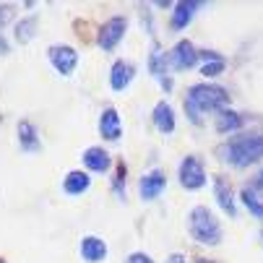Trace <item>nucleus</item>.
<instances>
[{
    "label": "nucleus",
    "instance_id": "1",
    "mask_svg": "<svg viewBox=\"0 0 263 263\" xmlns=\"http://www.w3.org/2000/svg\"><path fill=\"white\" fill-rule=\"evenodd\" d=\"M230 104V94L224 86L216 84H196L187 89V99H185V112L191 123L201 125V115L203 112H224V107Z\"/></svg>",
    "mask_w": 263,
    "mask_h": 263
},
{
    "label": "nucleus",
    "instance_id": "20",
    "mask_svg": "<svg viewBox=\"0 0 263 263\" xmlns=\"http://www.w3.org/2000/svg\"><path fill=\"white\" fill-rule=\"evenodd\" d=\"M34 29H36V18H34V16L18 21V24H16V36H18V42H29L31 36H34Z\"/></svg>",
    "mask_w": 263,
    "mask_h": 263
},
{
    "label": "nucleus",
    "instance_id": "15",
    "mask_svg": "<svg viewBox=\"0 0 263 263\" xmlns=\"http://www.w3.org/2000/svg\"><path fill=\"white\" fill-rule=\"evenodd\" d=\"M154 125L162 130V133H172L175 130V112L167 102H159L154 107Z\"/></svg>",
    "mask_w": 263,
    "mask_h": 263
},
{
    "label": "nucleus",
    "instance_id": "8",
    "mask_svg": "<svg viewBox=\"0 0 263 263\" xmlns=\"http://www.w3.org/2000/svg\"><path fill=\"white\" fill-rule=\"evenodd\" d=\"M164 187H167V177H164V172H162V170H152L148 175H143V177H141L138 193H141V198H143V201H154V198H159V196H162Z\"/></svg>",
    "mask_w": 263,
    "mask_h": 263
},
{
    "label": "nucleus",
    "instance_id": "2",
    "mask_svg": "<svg viewBox=\"0 0 263 263\" xmlns=\"http://www.w3.org/2000/svg\"><path fill=\"white\" fill-rule=\"evenodd\" d=\"M219 157L235 167H248L263 157V136H240L219 148Z\"/></svg>",
    "mask_w": 263,
    "mask_h": 263
},
{
    "label": "nucleus",
    "instance_id": "27",
    "mask_svg": "<svg viewBox=\"0 0 263 263\" xmlns=\"http://www.w3.org/2000/svg\"><path fill=\"white\" fill-rule=\"evenodd\" d=\"M0 263H3V260H0Z\"/></svg>",
    "mask_w": 263,
    "mask_h": 263
},
{
    "label": "nucleus",
    "instance_id": "19",
    "mask_svg": "<svg viewBox=\"0 0 263 263\" xmlns=\"http://www.w3.org/2000/svg\"><path fill=\"white\" fill-rule=\"evenodd\" d=\"M240 198H242L245 209H248V211H250L255 219H263V203H260V198L255 196V191H253V187H242Z\"/></svg>",
    "mask_w": 263,
    "mask_h": 263
},
{
    "label": "nucleus",
    "instance_id": "26",
    "mask_svg": "<svg viewBox=\"0 0 263 263\" xmlns=\"http://www.w3.org/2000/svg\"><path fill=\"white\" fill-rule=\"evenodd\" d=\"M258 180H260V185H263V170H260V177H258Z\"/></svg>",
    "mask_w": 263,
    "mask_h": 263
},
{
    "label": "nucleus",
    "instance_id": "14",
    "mask_svg": "<svg viewBox=\"0 0 263 263\" xmlns=\"http://www.w3.org/2000/svg\"><path fill=\"white\" fill-rule=\"evenodd\" d=\"M201 8V3H177L175 8H172V29H185L187 24L193 21V16H196V11Z\"/></svg>",
    "mask_w": 263,
    "mask_h": 263
},
{
    "label": "nucleus",
    "instance_id": "25",
    "mask_svg": "<svg viewBox=\"0 0 263 263\" xmlns=\"http://www.w3.org/2000/svg\"><path fill=\"white\" fill-rule=\"evenodd\" d=\"M6 18V13H3V8H0V21H3Z\"/></svg>",
    "mask_w": 263,
    "mask_h": 263
},
{
    "label": "nucleus",
    "instance_id": "13",
    "mask_svg": "<svg viewBox=\"0 0 263 263\" xmlns=\"http://www.w3.org/2000/svg\"><path fill=\"white\" fill-rule=\"evenodd\" d=\"M84 164L91 172H107L109 170V154L104 152L102 146H91L84 152Z\"/></svg>",
    "mask_w": 263,
    "mask_h": 263
},
{
    "label": "nucleus",
    "instance_id": "12",
    "mask_svg": "<svg viewBox=\"0 0 263 263\" xmlns=\"http://www.w3.org/2000/svg\"><path fill=\"white\" fill-rule=\"evenodd\" d=\"M130 81H133V65L125 60H118L109 70V86L115 91H123L125 86H130Z\"/></svg>",
    "mask_w": 263,
    "mask_h": 263
},
{
    "label": "nucleus",
    "instance_id": "6",
    "mask_svg": "<svg viewBox=\"0 0 263 263\" xmlns=\"http://www.w3.org/2000/svg\"><path fill=\"white\" fill-rule=\"evenodd\" d=\"M125 31H128V18H123V16H115V18L104 21V26L99 29V47L107 50V52L115 50L120 45V40L125 36Z\"/></svg>",
    "mask_w": 263,
    "mask_h": 263
},
{
    "label": "nucleus",
    "instance_id": "18",
    "mask_svg": "<svg viewBox=\"0 0 263 263\" xmlns=\"http://www.w3.org/2000/svg\"><path fill=\"white\" fill-rule=\"evenodd\" d=\"M214 196L219 201V206L227 211L230 216H235V201H232V191L227 185H224V180H214Z\"/></svg>",
    "mask_w": 263,
    "mask_h": 263
},
{
    "label": "nucleus",
    "instance_id": "22",
    "mask_svg": "<svg viewBox=\"0 0 263 263\" xmlns=\"http://www.w3.org/2000/svg\"><path fill=\"white\" fill-rule=\"evenodd\" d=\"M125 263H154V260H152V255H146V253H130L125 258Z\"/></svg>",
    "mask_w": 263,
    "mask_h": 263
},
{
    "label": "nucleus",
    "instance_id": "11",
    "mask_svg": "<svg viewBox=\"0 0 263 263\" xmlns=\"http://www.w3.org/2000/svg\"><path fill=\"white\" fill-rule=\"evenodd\" d=\"M91 187V177L84 172V170H73V172H68L65 175V180H63V191L68 193V196H81V193H86Z\"/></svg>",
    "mask_w": 263,
    "mask_h": 263
},
{
    "label": "nucleus",
    "instance_id": "7",
    "mask_svg": "<svg viewBox=\"0 0 263 263\" xmlns=\"http://www.w3.org/2000/svg\"><path fill=\"white\" fill-rule=\"evenodd\" d=\"M167 63H170L175 70H191V68L198 63V52H196V47L187 42V40H182V42H177V45L167 52Z\"/></svg>",
    "mask_w": 263,
    "mask_h": 263
},
{
    "label": "nucleus",
    "instance_id": "16",
    "mask_svg": "<svg viewBox=\"0 0 263 263\" xmlns=\"http://www.w3.org/2000/svg\"><path fill=\"white\" fill-rule=\"evenodd\" d=\"M240 128H242V118L237 115V112L224 109V112H219V115H216V130L219 133H235Z\"/></svg>",
    "mask_w": 263,
    "mask_h": 263
},
{
    "label": "nucleus",
    "instance_id": "9",
    "mask_svg": "<svg viewBox=\"0 0 263 263\" xmlns=\"http://www.w3.org/2000/svg\"><path fill=\"white\" fill-rule=\"evenodd\" d=\"M99 133L104 141H120L123 138V123L115 107H107L99 118Z\"/></svg>",
    "mask_w": 263,
    "mask_h": 263
},
{
    "label": "nucleus",
    "instance_id": "21",
    "mask_svg": "<svg viewBox=\"0 0 263 263\" xmlns=\"http://www.w3.org/2000/svg\"><path fill=\"white\" fill-rule=\"evenodd\" d=\"M224 70V60H209L203 68H201V73H203V76H219V73Z\"/></svg>",
    "mask_w": 263,
    "mask_h": 263
},
{
    "label": "nucleus",
    "instance_id": "4",
    "mask_svg": "<svg viewBox=\"0 0 263 263\" xmlns=\"http://www.w3.org/2000/svg\"><path fill=\"white\" fill-rule=\"evenodd\" d=\"M47 58L52 63V68L60 73V76H70L79 65V52L73 50L70 45H52L47 50Z\"/></svg>",
    "mask_w": 263,
    "mask_h": 263
},
{
    "label": "nucleus",
    "instance_id": "5",
    "mask_svg": "<svg viewBox=\"0 0 263 263\" xmlns=\"http://www.w3.org/2000/svg\"><path fill=\"white\" fill-rule=\"evenodd\" d=\"M180 185L185 191H198L206 185V170L196 157H185L180 164Z\"/></svg>",
    "mask_w": 263,
    "mask_h": 263
},
{
    "label": "nucleus",
    "instance_id": "10",
    "mask_svg": "<svg viewBox=\"0 0 263 263\" xmlns=\"http://www.w3.org/2000/svg\"><path fill=\"white\" fill-rule=\"evenodd\" d=\"M81 258L86 263H102L107 258V242L99 240V237H94V235L84 237L81 240Z\"/></svg>",
    "mask_w": 263,
    "mask_h": 263
},
{
    "label": "nucleus",
    "instance_id": "24",
    "mask_svg": "<svg viewBox=\"0 0 263 263\" xmlns=\"http://www.w3.org/2000/svg\"><path fill=\"white\" fill-rule=\"evenodd\" d=\"M0 55H8V42L0 36Z\"/></svg>",
    "mask_w": 263,
    "mask_h": 263
},
{
    "label": "nucleus",
    "instance_id": "17",
    "mask_svg": "<svg viewBox=\"0 0 263 263\" xmlns=\"http://www.w3.org/2000/svg\"><path fill=\"white\" fill-rule=\"evenodd\" d=\"M18 143L24 152H36L40 148V138H36V130L31 123H18Z\"/></svg>",
    "mask_w": 263,
    "mask_h": 263
},
{
    "label": "nucleus",
    "instance_id": "23",
    "mask_svg": "<svg viewBox=\"0 0 263 263\" xmlns=\"http://www.w3.org/2000/svg\"><path fill=\"white\" fill-rule=\"evenodd\" d=\"M167 263H185V258H182L180 253H172V255L167 258Z\"/></svg>",
    "mask_w": 263,
    "mask_h": 263
},
{
    "label": "nucleus",
    "instance_id": "3",
    "mask_svg": "<svg viewBox=\"0 0 263 263\" xmlns=\"http://www.w3.org/2000/svg\"><path fill=\"white\" fill-rule=\"evenodd\" d=\"M187 230H191V237L201 245H219L221 242V227L216 216L206 209V206H196L187 216Z\"/></svg>",
    "mask_w": 263,
    "mask_h": 263
}]
</instances>
